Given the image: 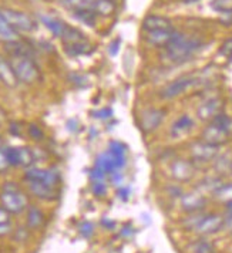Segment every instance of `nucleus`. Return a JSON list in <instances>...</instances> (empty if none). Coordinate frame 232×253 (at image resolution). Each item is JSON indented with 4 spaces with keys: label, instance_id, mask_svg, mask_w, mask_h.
Here are the masks:
<instances>
[{
    "label": "nucleus",
    "instance_id": "obj_1",
    "mask_svg": "<svg viewBox=\"0 0 232 253\" xmlns=\"http://www.w3.org/2000/svg\"><path fill=\"white\" fill-rule=\"evenodd\" d=\"M204 47V42L197 37H188L175 32L173 40L168 46L164 47L161 57L173 64H183L194 57Z\"/></svg>",
    "mask_w": 232,
    "mask_h": 253
},
{
    "label": "nucleus",
    "instance_id": "obj_2",
    "mask_svg": "<svg viewBox=\"0 0 232 253\" xmlns=\"http://www.w3.org/2000/svg\"><path fill=\"white\" fill-rule=\"evenodd\" d=\"M1 207L6 208L12 215H20L29 208L27 195L14 182H6L0 192Z\"/></svg>",
    "mask_w": 232,
    "mask_h": 253
},
{
    "label": "nucleus",
    "instance_id": "obj_3",
    "mask_svg": "<svg viewBox=\"0 0 232 253\" xmlns=\"http://www.w3.org/2000/svg\"><path fill=\"white\" fill-rule=\"evenodd\" d=\"M9 61L19 83L35 84L40 80V69L32 56H10Z\"/></svg>",
    "mask_w": 232,
    "mask_h": 253
},
{
    "label": "nucleus",
    "instance_id": "obj_4",
    "mask_svg": "<svg viewBox=\"0 0 232 253\" xmlns=\"http://www.w3.org/2000/svg\"><path fill=\"white\" fill-rule=\"evenodd\" d=\"M4 19L7 20V23L12 26L16 32H24V33H32L37 29V22L32 16H29L27 13L20 12V10H14V9H0Z\"/></svg>",
    "mask_w": 232,
    "mask_h": 253
},
{
    "label": "nucleus",
    "instance_id": "obj_5",
    "mask_svg": "<svg viewBox=\"0 0 232 253\" xmlns=\"http://www.w3.org/2000/svg\"><path fill=\"white\" fill-rule=\"evenodd\" d=\"M188 152H189L191 161L194 164H209L218 157L220 147L211 145V144L204 142L202 139H198L189 144Z\"/></svg>",
    "mask_w": 232,
    "mask_h": 253
},
{
    "label": "nucleus",
    "instance_id": "obj_6",
    "mask_svg": "<svg viewBox=\"0 0 232 253\" xmlns=\"http://www.w3.org/2000/svg\"><path fill=\"white\" fill-rule=\"evenodd\" d=\"M197 83L198 79L194 76H183V77H178L174 81L168 83L167 85H164L158 95L161 100H173V98H177L178 95L184 94L188 88L194 87Z\"/></svg>",
    "mask_w": 232,
    "mask_h": 253
},
{
    "label": "nucleus",
    "instance_id": "obj_7",
    "mask_svg": "<svg viewBox=\"0 0 232 253\" xmlns=\"http://www.w3.org/2000/svg\"><path fill=\"white\" fill-rule=\"evenodd\" d=\"M165 115H167V111L164 108H158V107L145 108L144 111H141L139 117V126L141 131L144 134H150L152 131H155L163 124Z\"/></svg>",
    "mask_w": 232,
    "mask_h": 253
},
{
    "label": "nucleus",
    "instance_id": "obj_8",
    "mask_svg": "<svg viewBox=\"0 0 232 253\" xmlns=\"http://www.w3.org/2000/svg\"><path fill=\"white\" fill-rule=\"evenodd\" d=\"M170 172L173 179L180 182V184H186L189 182L195 173H197V167L191 160H184V158H177L171 162L170 167Z\"/></svg>",
    "mask_w": 232,
    "mask_h": 253
},
{
    "label": "nucleus",
    "instance_id": "obj_9",
    "mask_svg": "<svg viewBox=\"0 0 232 253\" xmlns=\"http://www.w3.org/2000/svg\"><path fill=\"white\" fill-rule=\"evenodd\" d=\"M24 179L27 182H43V184L50 185L53 188H58L60 185V172L57 169L48 168V169H42V168H27L24 173Z\"/></svg>",
    "mask_w": 232,
    "mask_h": 253
},
{
    "label": "nucleus",
    "instance_id": "obj_10",
    "mask_svg": "<svg viewBox=\"0 0 232 253\" xmlns=\"http://www.w3.org/2000/svg\"><path fill=\"white\" fill-rule=\"evenodd\" d=\"M225 101L221 97H211L207 98L204 103L199 104L197 108L198 120L204 121V123H211L217 115L224 111Z\"/></svg>",
    "mask_w": 232,
    "mask_h": 253
},
{
    "label": "nucleus",
    "instance_id": "obj_11",
    "mask_svg": "<svg viewBox=\"0 0 232 253\" xmlns=\"http://www.w3.org/2000/svg\"><path fill=\"white\" fill-rule=\"evenodd\" d=\"M181 209L186 213H197L202 212L207 207V196L197 189L191 192H184V195L180 198Z\"/></svg>",
    "mask_w": 232,
    "mask_h": 253
},
{
    "label": "nucleus",
    "instance_id": "obj_12",
    "mask_svg": "<svg viewBox=\"0 0 232 253\" xmlns=\"http://www.w3.org/2000/svg\"><path fill=\"white\" fill-rule=\"evenodd\" d=\"M199 139H202L204 142L211 144V145H215V147H222L225 144L230 142L231 139V132L222 129L220 126H214L209 123L208 126H205L202 131H201V137Z\"/></svg>",
    "mask_w": 232,
    "mask_h": 253
},
{
    "label": "nucleus",
    "instance_id": "obj_13",
    "mask_svg": "<svg viewBox=\"0 0 232 253\" xmlns=\"http://www.w3.org/2000/svg\"><path fill=\"white\" fill-rule=\"evenodd\" d=\"M222 226H224V216L222 215H220V213H205V216L199 222L195 232L199 236L207 238V236L221 232Z\"/></svg>",
    "mask_w": 232,
    "mask_h": 253
},
{
    "label": "nucleus",
    "instance_id": "obj_14",
    "mask_svg": "<svg viewBox=\"0 0 232 253\" xmlns=\"http://www.w3.org/2000/svg\"><path fill=\"white\" fill-rule=\"evenodd\" d=\"M194 126H195V123H194V120L189 115H180L173 123L171 128H170V135L173 138H181V137H184L186 134H189L192 131Z\"/></svg>",
    "mask_w": 232,
    "mask_h": 253
},
{
    "label": "nucleus",
    "instance_id": "obj_15",
    "mask_svg": "<svg viewBox=\"0 0 232 253\" xmlns=\"http://www.w3.org/2000/svg\"><path fill=\"white\" fill-rule=\"evenodd\" d=\"M40 22L45 24L47 30H50L51 35L60 37V39H63L70 29L69 24L64 23L63 20L53 17V16H47V14H40Z\"/></svg>",
    "mask_w": 232,
    "mask_h": 253
},
{
    "label": "nucleus",
    "instance_id": "obj_16",
    "mask_svg": "<svg viewBox=\"0 0 232 253\" xmlns=\"http://www.w3.org/2000/svg\"><path fill=\"white\" fill-rule=\"evenodd\" d=\"M142 29L148 32H157V30H171L173 22L168 17L158 16V14H150L142 20Z\"/></svg>",
    "mask_w": 232,
    "mask_h": 253
},
{
    "label": "nucleus",
    "instance_id": "obj_17",
    "mask_svg": "<svg viewBox=\"0 0 232 253\" xmlns=\"http://www.w3.org/2000/svg\"><path fill=\"white\" fill-rule=\"evenodd\" d=\"M29 191L42 201H54L58 198V189L43 182H27Z\"/></svg>",
    "mask_w": 232,
    "mask_h": 253
},
{
    "label": "nucleus",
    "instance_id": "obj_18",
    "mask_svg": "<svg viewBox=\"0 0 232 253\" xmlns=\"http://www.w3.org/2000/svg\"><path fill=\"white\" fill-rule=\"evenodd\" d=\"M212 168L215 171V175L221 178H227L232 175V154L231 152H224L218 154V157L211 162Z\"/></svg>",
    "mask_w": 232,
    "mask_h": 253
},
{
    "label": "nucleus",
    "instance_id": "obj_19",
    "mask_svg": "<svg viewBox=\"0 0 232 253\" xmlns=\"http://www.w3.org/2000/svg\"><path fill=\"white\" fill-rule=\"evenodd\" d=\"M175 35L174 29L171 30H157V32H148L145 36V42L154 47H165L170 44Z\"/></svg>",
    "mask_w": 232,
    "mask_h": 253
},
{
    "label": "nucleus",
    "instance_id": "obj_20",
    "mask_svg": "<svg viewBox=\"0 0 232 253\" xmlns=\"http://www.w3.org/2000/svg\"><path fill=\"white\" fill-rule=\"evenodd\" d=\"M224 184V178H221L218 175H208V176H205V178H202L199 182L195 186V189L199 191V192H202L204 195H214L218 189H220L221 186Z\"/></svg>",
    "mask_w": 232,
    "mask_h": 253
},
{
    "label": "nucleus",
    "instance_id": "obj_21",
    "mask_svg": "<svg viewBox=\"0 0 232 253\" xmlns=\"http://www.w3.org/2000/svg\"><path fill=\"white\" fill-rule=\"evenodd\" d=\"M0 81L10 88L17 87V84H19V80L14 74V70H13L10 61L4 57H0Z\"/></svg>",
    "mask_w": 232,
    "mask_h": 253
},
{
    "label": "nucleus",
    "instance_id": "obj_22",
    "mask_svg": "<svg viewBox=\"0 0 232 253\" xmlns=\"http://www.w3.org/2000/svg\"><path fill=\"white\" fill-rule=\"evenodd\" d=\"M60 4L71 13L90 10L95 13L97 0H60Z\"/></svg>",
    "mask_w": 232,
    "mask_h": 253
},
{
    "label": "nucleus",
    "instance_id": "obj_23",
    "mask_svg": "<svg viewBox=\"0 0 232 253\" xmlns=\"http://www.w3.org/2000/svg\"><path fill=\"white\" fill-rule=\"evenodd\" d=\"M64 51L70 57H79V56H86L93 51V47L87 40L84 42H77V43H66L64 44Z\"/></svg>",
    "mask_w": 232,
    "mask_h": 253
},
{
    "label": "nucleus",
    "instance_id": "obj_24",
    "mask_svg": "<svg viewBox=\"0 0 232 253\" xmlns=\"http://www.w3.org/2000/svg\"><path fill=\"white\" fill-rule=\"evenodd\" d=\"M43 223H45V213L37 207H29V209H27L26 226L29 229L37 230L43 226Z\"/></svg>",
    "mask_w": 232,
    "mask_h": 253
},
{
    "label": "nucleus",
    "instance_id": "obj_25",
    "mask_svg": "<svg viewBox=\"0 0 232 253\" xmlns=\"http://www.w3.org/2000/svg\"><path fill=\"white\" fill-rule=\"evenodd\" d=\"M188 253H215V248L207 238L201 236L188 245Z\"/></svg>",
    "mask_w": 232,
    "mask_h": 253
},
{
    "label": "nucleus",
    "instance_id": "obj_26",
    "mask_svg": "<svg viewBox=\"0 0 232 253\" xmlns=\"http://www.w3.org/2000/svg\"><path fill=\"white\" fill-rule=\"evenodd\" d=\"M0 40H3L4 43L17 40V32L7 23V20L4 19L1 10H0Z\"/></svg>",
    "mask_w": 232,
    "mask_h": 253
},
{
    "label": "nucleus",
    "instance_id": "obj_27",
    "mask_svg": "<svg viewBox=\"0 0 232 253\" xmlns=\"http://www.w3.org/2000/svg\"><path fill=\"white\" fill-rule=\"evenodd\" d=\"M204 216H205V213H204V212L188 213V216L183 219L181 225H183V228H184L186 230H194V232H195L197 226L199 225V222L202 220V218H204Z\"/></svg>",
    "mask_w": 232,
    "mask_h": 253
},
{
    "label": "nucleus",
    "instance_id": "obj_28",
    "mask_svg": "<svg viewBox=\"0 0 232 253\" xmlns=\"http://www.w3.org/2000/svg\"><path fill=\"white\" fill-rule=\"evenodd\" d=\"M19 158H20V167L23 168H32V165L36 161L35 152L27 147H19Z\"/></svg>",
    "mask_w": 232,
    "mask_h": 253
},
{
    "label": "nucleus",
    "instance_id": "obj_29",
    "mask_svg": "<svg viewBox=\"0 0 232 253\" xmlns=\"http://www.w3.org/2000/svg\"><path fill=\"white\" fill-rule=\"evenodd\" d=\"M114 12H116L114 0H97V7H95L97 16H111Z\"/></svg>",
    "mask_w": 232,
    "mask_h": 253
},
{
    "label": "nucleus",
    "instance_id": "obj_30",
    "mask_svg": "<svg viewBox=\"0 0 232 253\" xmlns=\"http://www.w3.org/2000/svg\"><path fill=\"white\" fill-rule=\"evenodd\" d=\"M212 196L217 198L221 202H224V204L232 201V182H224L222 186Z\"/></svg>",
    "mask_w": 232,
    "mask_h": 253
},
{
    "label": "nucleus",
    "instance_id": "obj_31",
    "mask_svg": "<svg viewBox=\"0 0 232 253\" xmlns=\"http://www.w3.org/2000/svg\"><path fill=\"white\" fill-rule=\"evenodd\" d=\"M73 16L82 22L83 24L86 26H90V27H94L95 26V20H97V14L94 12H90V10H83V12H74Z\"/></svg>",
    "mask_w": 232,
    "mask_h": 253
},
{
    "label": "nucleus",
    "instance_id": "obj_32",
    "mask_svg": "<svg viewBox=\"0 0 232 253\" xmlns=\"http://www.w3.org/2000/svg\"><path fill=\"white\" fill-rule=\"evenodd\" d=\"M211 124H214V126H220L222 129H225V131H228V132H231L232 129V118L230 115L227 114V113H220V114L217 115L212 121H211Z\"/></svg>",
    "mask_w": 232,
    "mask_h": 253
},
{
    "label": "nucleus",
    "instance_id": "obj_33",
    "mask_svg": "<svg viewBox=\"0 0 232 253\" xmlns=\"http://www.w3.org/2000/svg\"><path fill=\"white\" fill-rule=\"evenodd\" d=\"M6 158L10 167H20V158H19V147H7L4 148Z\"/></svg>",
    "mask_w": 232,
    "mask_h": 253
},
{
    "label": "nucleus",
    "instance_id": "obj_34",
    "mask_svg": "<svg viewBox=\"0 0 232 253\" xmlns=\"http://www.w3.org/2000/svg\"><path fill=\"white\" fill-rule=\"evenodd\" d=\"M77 229H79V233L82 235L84 239H90L94 235V225L92 222H89V220L80 222L79 226H77Z\"/></svg>",
    "mask_w": 232,
    "mask_h": 253
},
{
    "label": "nucleus",
    "instance_id": "obj_35",
    "mask_svg": "<svg viewBox=\"0 0 232 253\" xmlns=\"http://www.w3.org/2000/svg\"><path fill=\"white\" fill-rule=\"evenodd\" d=\"M211 7L218 13L232 10V0H211Z\"/></svg>",
    "mask_w": 232,
    "mask_h": 253
},
{
    "label": "nucleus",
    "instance_id": "obj_36",
    "mask_svg": "<svg viewBox=\"0 0 232 253\" xmlns=\"http://www.w3.org/2000/svg\"><path fill=\"white\" fill-rule=\"evenodd\" d=\"M220 54L227 58L228 63H232V39H228L222 43L220 48Z\"/></svg>",
    "mask_w": 232,
    "mask_h": 253
},
{
    "label": "nucleus",
    "instance_id": "obj_37",
    "mask_svg": "<svg viewBox=\"0 0 232 253\" xmlns=\"http://www.w3.org/2000/svg\"><path fill=\"white\" fill-rule=\"evenodd\" d=\"M27 132H29V137L32 139H35V141H42V139L45 138L43 129L39 126H36V124H30L29 128H27Z\"/></svg>",
    "mask_w": 232,
    "mask_h": 253
},
{
    "label": "nucleus",
    "instance_id": "obj_38",
    "mask_svg": "<svg viewBox=\"0 0 232 253\" xmlns=\"http://www.w3.org/2000/svg\"><path fill=\"white\" fill-rule=\"evenodd\" d=\"M92 191L95 196H104L105 192H107V186H105L104 181H93Z\"/></svg>",
    "mask_w": 232,
    "mask_h": 253
},
{
    "label": "nucleus",
    "instance_id": "obj_39",
    "mask_svg": "<svg viewBox=\"0 0 232 253\" xmlns=\"http://www.w3.org/2000/svg\"><path fill=\"white\" fill-rule=\"evenodd\" d=\"M70 80L73 84H76L77 87H84V85H87V79L80 74V73H73V74H70Z\"/></svg>",
    "mask_w": 232,
    "mask_h": 253
},
{
    "label": "nucleus",
    "instance_id": "obj_40",
    "mask_svg": "<svg viewBox=\"0 0 232 253\" xmlns=\"http://www.w3.org/2000/svg\"><path fill=\"white\" fill-rule=\"evenodd\" d=\"M9 161L6 158V152H4V148L0 147V173H4L7 169H9Z\"/></svg>",
    "mask_w": 232,
    "mask_h": 253
},
{
    "label": "nucleus",
    "instance_id": "obj_41",
    "mask_svg": "<svg viewBox=\"0 0 232 253\" xmlns=\"http://www.w3.org/2000/svg\"><path fill=\"white\" fill-rule=\"evenodd\" d=\"M121 37H117L114 39L111 43H110V46H108V53H110V56H117V53H118V50H120V46H121Z\"/></svg>",
    "mask_w": 232,
    "mask_h": 253
},
{
    "label": "nucleus",
    "instance_id": "obj_42",
    "mask_svg": "<svg viewBox=\"0 0 232 253\" xmlns=\"http://www.w3.org/2000/svg\"><path fill=\"white\" fill-rule=\"evenodd\" d=\"M117 196H118V199H121L123 202H126V201L130 199V196H131V189L128 186H123L121 185V188H118V191H117Z\"/></svg>",
    "mask_w": 232,
    "mask_h": 253
},
{
    "label": "nucleus",
    "instance_id": "obj_43",
    "mask_svg": "<svg viewBox=\"0 0 232 253\" xmlns=\"http://www.w3.org/2000/svg\"><path fill=\"white\" fill-rule=\"evenodd\" d=\"M220 23L224 26H232V10L220 13Z\"/></svg>",
    "mask_w": 232,
    "mask_h": 253
},
{
    "label": "nucleus",
    "instance_id": "obj_44",
    "mask_svg": "<svg viewBox=\"0 0 232 253\" xmlns=\"http://www.w3.org/2000/svg\"><path fill=\"white\" fill-rule=\"evenodd\" d=\"M168 195L171 196V198H181V196L184 195V191H183V188H181V186H178V185H173V186H170V188H168Z\"/></svg>",
    "mask_w": 232,
    "mask_h": 253
},
{
    "label": "nucleus",
    "instance_id": "obj_45",
    "mask_svg": "<svg viewBox=\"0 0 232 253\" xmlns=\"http://www.w3.org/2000/svg\"><path fill=\"white\" fill-rule=\"evenodd\" d=\"M27 229H29V228L26 226V229H24V228H20V229L16 230V233H14V241L16 242L27 241V236H29Z\"/></svg>",
    "mask_w": 232,
    "mask_h": 253
},
{
    "label": "nucleus",
    "instance_id": "obj_46",
    "mask_svg": "<svg viewBox=\"0 0 232 253\" xmlns=\"http://www.w3.org/2000/svg\"><path fill=\"white\" fill-rule=\"evenodd\" d=\"M10 212L6 208L0 207V223H10Z\"/></svg>",
    "mask_w": 232,
    "mask_h": 253
},
{
    "label": "nucleus",
    "instance_id": "obj_47",
    "mask_svg": "<svg viewBox=\"0 0 232 253\" xmlns=\"http://www.w3.org/2000/svg\"><path fill=\"white\" fill-rule=\"evenodd\" d=\"M224 232L232 233V216L230 215H224V226H222Z\"/></svg>",
    "mask_w": 232,
    "mask_h": 253
},
{
    "label": "nucleus",
    "instance_id": "obj_48",
    "mask_svg": "<svg viewBox=\"0 0 232 253\" xmlns=\"http://www.w3.org/2000/svg\"><path fill=\"white\" fill-rule=\"evenodd\" d=\"M97 118H101V120H107V118H111L113 117V111L111 108H104V110H100L97 111Z\"/></svg>",
    "mask_w": 232,
    "mask_h": 253
},
{
    "label": "nucleus",
    "instance_id": "obj_49",
    "mask_svg": "<svg viewBox=\"0 0 232 253\" xmlns=\"http://www.w3.org/2000/svg\"><path fill=\"white\" fill-rule=\"evenodd\" d=\"M134 233H136V230H134V228H133L131 225H126V226L121 229V232H120V235H121V236H126V238L133 236Z\"/></svg>",
    "mask_w": 232,
    "mask_h": 253
},
{
    "label": "nucleus",
    "instance_id": "obj_50",
    "mask_svg": "<svg viewBox=\"0 0 232 253\" xmlns=\"http://www.w3.org/2000/svg\"><path fill=\"white\" fill-rule=\"evenodd\" d=\"M12 232V226L10 223H0V238L1 236H6Z\"/></svg>",
    "mask_w": 232,
    "mask_h": 253
},
{
    "label": "nucleus",
    "instance_id": "obj_51",
    "mask_svg": "<svg viewBox=\"0 0 232 253\" xmlns=\"http://www.w3.org/2000/svg\"><path fill=\"white\" fill-rule=\"evenodd\" d=\"M101 225L104 226L105 229H114L116 222H114V220H110L108 218H103L101 219Z\"/></svg>",
    "mask_w": 232,
    "mask_h": 253
},
{
    "label": "nucleus",
    "instance_id": "obj_52",
    "mask_svg": "<svg viewBox=\"0 0 232 253\" xmlns=\"http://www.w3.org/2000/svg\"><path fill=\"white\" fill-rule=\"evenodd\" d=\"M10 131H12L13 135H20V126H19V124L12 123V124H10Z\"/></svg>",
    "mask_w": 232,
    "mask_h": 253
},
{
    "label": "nucleus",
    "instance_id": "obj_53",
    "mask_svg": "<svg viewBox=\"0 0 232 253\" xmlns=\"http://www.w3.org/2000/svg\"><path fill=\"white\" fill-rule=\"evenodd\" d=\"M225 215H230V216H232V201H230V202H227V204H225Z\"/></svg>",
    "mask_w": 232,
    "mask_h": 253
},
{
    "label": "nucleus",
    "instance_id": "obj_54",
    "mask_svg": "<svg viewBox=\"0 0 232 253\" xmlns=\"http://www.w3.org/2000/svg\"><path fill=\"white\" fill-rule=\"evenodd\" d=\"M4 120H6V117H4V113L1 111V108H0V126L4 123Z\"/></svg>",
    "mask_w": 232,
    "mask_h": 253
},
{
    "label": "nucleus",
    "instance_id": "obj_55",
    "mask_svg": "<svg viewBox=\"0 0 232 253\" xmlns=\"http://www.w3.org/2000/svg\"><path fill=\"white\" fill-rule=\"evenodd\" d=\"M184 4H194V3H197V1H199V0H181Z\"/></svg>",
    "mask_w": 232,
    "mask_h": 253
},
{
    "label": "nucleus",
    "instance_id": "obj_56",
    "mask_svg": "<svg viewBox=\"0 0 232 253\" xmlns=\"http://www.w3.org/2000/svg\"><path fill=\"white\" fill-rule=\"evenodd\" d=\"M0 147H1V139H0Z\"/></svg>",
    "mask_w": 232,
    "mask_h": 253
}]
</instances>
